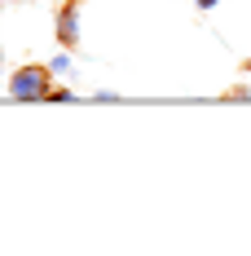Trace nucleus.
Returning a JSON list of instances; mask_svg holds the SVG:
<instances>
[{"instance_id":"nucleus-1","label":"nucleus","mask_w":251,"mask_h":256,"mask_svg":"<svg viewBox=\"0 0 251 256\" xmlns=\"http://www.w3.org/2000/svg\"><path fill=\"white\" fill-rule=\"evenodd\" d=\"M49 88H53V66L26 62L9 76V98L13 102H40V98H49Z\"/></svg>"},{"instance_id":"nucleus-2","label":"nucleus","mask_w":251,"mask_h":256,"mask_svg":"<svg viewBox=\"0 0 251 256\" xmlns=\"http://www.w3.org/2000/svg\"><path fill=\"white\" fill-rule=\"evenodd\" d=\"M57 44L62 49L79 44V0H62L57 4Z\"/></svg>"},{"instance_id":"nucleus-5","label":"nucleus","mask_w":251,"mask_h":256,"mask_svg":"<svg viewBox=\"0 0 251 256\" xmlns=\"http://www.w3.org/2000/svg\"><path fill=\"white\" fill-rule=\"evenodd\" d=\"M194 4H199L203 14H212V9H216V4H221V0H194Z\"/></svg>"},{"instance_id":"nucleus-7","label":"nucleus","mask_w":251,"mask_h":256,"mask_svg":"<svg viewBox=\"0 0 251 256\" xmlns=\"http://www.w3.org/2000/svg\"><path fill=\"white\" fill-rule=\"evenodd\" d=\"M9 4H18V0H9Z\"/></svg>"},{"instance_id":"nucleus-6","label":"nucleus","mask_w":251,"mask_h":256,"mask_svg":"<svg viewBox=\"0 0 251 256\" xmlns=\"http://www.w3.org/2000/svg\"><path fill=\"white\" fill-rule=\"evenodd\" d=\"M0 71H4V49H0Z\"/></svg>"},{"instance_id":"nucleus-3","label":"nucleus","mask_w":251,"mask_h":256,"mask_svg":"<svg viewBox=\"0 0 251 256\" xmlns=\"http://www.w3.org/2000/svg\"><path fill=\"white\" fill-rule=\"evenodd\" d=\"M49 66H53V76H71V53H57Z\"/></svg>"},{"instance_id":"nucleus-4","label":"nucleus","mask_w":251,"mask_h":256,"mask_svg":"<svg viewBox=\"0 0 251 256\" xmlns=\"http://www.w3.org/2000/svg\"><path fill=\"white\" fill-rule=\"evenodd\" d=\"M71 98H75L71 88H49V102H71Z\"/></svg>"}]
</instances>
